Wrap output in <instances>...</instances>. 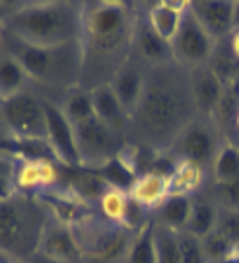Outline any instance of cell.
<instances>
[{
  "instance_id": "cell-1",
  "label": "cell",
  "mask_w": 239,
  "mask_h": 263,
  "mask_svg": "<svg viewBox=\"0 0 239 263\" xmlns=\"http://www.w3.org/2000/svg\"><path fill=\"white\" fill-rule=\"evenodd\" d=\"M196 117L201 115L191 72L173 61L150 66L142 96L130 115L127 142L144 152H167Z\"/></svg>"
},
{
  "instance_id": "cell-2",
  "label": "cell",
  "mask_w": 239,
  "mask_h": 263,
  "mask_svg": "<svg viewBox=\"0 0 239 263\" xmlns=\"http://www.w3.org/2000/svg\"><path fill=\"white\" fill-rule=\"evenodd\" d=\"M140 4L123 0L84 2L80 86L93 90L111 84L132 55Z\"/></svg>"
},
{
  "instance_id": "cell-3",
  "label": "cell",
  "mask_w": 239,
  "mask_h": 263,
  "mask_svg": "<svg viewBox=\"0 0 239 263\" xmlns=\"http://www.w3.org/2000/svg\"><path fill=\"white\" fill-rule=\"evenodd\" d=\"M84 2L37 0L16 2L2 22L4 33L33 47H61L82 37Z\"/></svg>"
},
{
  "instance_id": "cell-4",
  "label": "cell",
  "mask_w": 239,
  "mask_h": 263,
  "mask_svg": "<svg viewBox=\"0 0 239 263\" xmlns=\"http://www.w3.org/2000/svg\"><path fill=\"white\" fill-rule=\"evenodd\" d=\"M2 49L10 51L24 65L31 80V88L43 98L61 100L70 88L80 86V72H82L80 41L61 47H33L19 43L4 33Z\"/></svg>"
},
{
  "instance_id": "cell-5",
  "label": "cell",
  "mask_w": 239,
  "mask_h": 263,
  "mask_svg": "<svg viewBox=\"0 0 239 263\" xmlns=\"http://www.w3.org/2000/svg\"><path fill=\"white\" fill-rule=\"evenodd\" d=\"M51 211L39 197L12 191L0 195V257L31 261Z\"/></svg>"
},
{
  "instance_id": "cell-6",
  "label": "cell",
  "mask_w": 239,
  "mask_h": 263,
  "mask_svg": "<svg viewBox=\"0 0 239 263\" xmlns=\"http://www.w3.org/2000/svg\"><path fill=\"white\" fill-rule=\"evenodd\" d=\"M80 263H127L138 230L115 224L97 211L72 222Z\"/></svg>"
},
{
  "instance_id": "cell-7",
  "label": "cell",
  "mask_w": 239,
  "mask_h": 263,
  "mask_svg": "<svg viewBox=\"0 0 239 263\" xmlns=\"http://www.w3.org/2000/svg\"><path fill=\"white\" fill-rule=\"evenodd\" d=\"M0 125L18 144H49L45 104L33 88L0 102Z\"/></svg>"
},
{
  "instance_id": "cell-8",
  "label": "cell",
  "mask_w": 239,
  "mask_h": 263,
  "mask_svg": "<svg viewBox=\"0 0 239 263\" xmlns=\"http://www.w3.org/2000/svg\"><path fill=\"white\" fill-rule=\"evenodd\" d=\"M74 135H76V151L82 170L97 172L107 162L123 154L129 146L125 135L117 133L111 125L95 115L86 121L76 123Z\"/></svg>"
},
{
  "instance_id": "cell-9",
  "label": "cell",
  "mask_w": 239,
  "mask_h": 263,
  "mask_svg": "<svg viewBox=\"0 0 239 263\" xmlns=\"http://www.w3.org/2000/svg\"><path fill=\"white\" fill-rule=\"evenodd\" d=\"M66 189V168L53 156H19L16 154L14 191L43 197Z\"/></svg>"
},
{
  "instance_id": "cell-10",
  "label": "cell",
  "mask_w": 239,
  "mask_h": 263,
  "mask_svg": "<svg viewBox=\"0 0 239 263\" xmlns=\"http://www.w3.org/2000/svg\"><path fill=\"white\" fill-rule=\"evenodd\" d=\"M222 146H224V141H222L218 123L206 117H196L183 131L179 141L175 142L171 152L179 160L194 162L208 172Z\"/></svg>"
},
{
  "instance_id": "cell-11",
  "label": "cell",
  "mask_w": 239,
  "mask_h": 263,
  "mask_svg": "<svg viewBox=\"0 0 239 263\" xmlns=\"http://www.w3.org/2000/svg\"><path fill=\"white\" fill-rule=\"evenodd\" d=\"M216 45L218 43L206 33V29L198 24L191 10H187L181 29L171 43V59L181 68L191 72L210 63Z\"/></svg>"
},
{
  "instance_id": "cell-12",
  "label": "cell",
  "mask_w": 239,
  "mask_h": 263,
  "mask_svg": "<svg viewBox=\"0 0 239 263\" xmlns=\"http://www.w3.org/2000/svg\"><path fill=\"white\" fill-rule=\"evenodd\" d=\"M47 113V142L55 160L65 168H80L74 125L68 121L61 104L53 98H43Z\"/></svg>"
},
{
  "instance_id": "cell-13",
  "label": "cell",
  "mask_w": 239,
  "mask_h": 263,
  "mask_svg": "<svg viewBox=\"0 0 239 263\" xmlns=\"http://www.w3.org/2000/svg\"><path fill=\"white\" fill-rule=\"evenodd\" d=\"M37 255L55 263H80V252L74 238L72 226L51 213Z\"/></svg>"
},
{
  "instance_id": "cell-14",
  "label": "cell",
  "mask_w": 239,
  "mask_h": 263,
  "mask_svg": "<svg viewBox=\"0 0 239 263\" xmlns=\"http://www.w3.org/2000/svg\"><path fill=\"white\" fill-rule=\"evenodd\" d=\"M189 10L216 43L228 39L235 29L233 0H194L189 4Z\"/></svg>"
},
{
  "instance_id": "cell-15",
  "label": "cell",
  "mask_w": 239,
  "mask_h": 263,
  "mask_svg": "<svg viewBox=\"0 0 239 263\" xmlns=\"http://www.w3.org/2000/svg\"><path fill=\"white\" fill-rule=\"evenodd\" d=\"M132 53L140 57L150 66L164 65L173 61L171 59V45L152 29L146 20V4H140L134 26V39H132Z\"/></svg>"
},
{
  "instance_id": "cell-16",
  "label": "cell",
  "mask_w": 239,
  "mask_h": 263,
  "mask_svg": "<svg viewBox=\"0 0 239 263\" xmlns=\"http://www.w3.org/2000/svg\"><path fill=\"white\" fill-rule=\"evenodd\" d=\"M148 70H150V65L132 53L130 59L127 61V65L121 68L119 74L115 76V80L111 82L115 94L125 107V111L129 113V117L132 115L138 100L142 96V90H144L148 78Z\"/></svg>"
},
{
  "instance_id": "cell-17",
  "label": "cell",
  "mask_w": 239,
  "mask_h": 263,
  "mask_svg": "<svg viewBox=\"0 0 239 263\" xmlns=\"http://www.w3.org/2000/svg\"><path fill=\"white\" fill-rule=\"evenodd\" d=\"M191 2L185 0H160L146 4V20L166 43H173Z\"/></svg>"
},
{
  "instance_id": "cell-18",
  "label": "cell",
  "mask_w": 239,
  "mask_h": 263,
  "mask_svg": "<svg viewBox=\"0 0 239 263\" xmlns=\"http://www.w3.org/2000/svg\"><path fill=\"white\" fill-rule=\"evenodd\" d=\"M191 84H193V96L198 115L214 121L216 111L226 94V86L222 84L220 78L212 72L208 65L191 70Z\"/></svg>"
},
{
  "instance_id": "cell-19",
  "label": "cell",
  "mask_w": 239,
  "mask_h": 263,
  "mask_svg": "<svg viewBox=\"0 0 239 263\" xmlns=\"http://www.w3.org/2000/svg\"><path fill=\"white\" fill-rule=\"evenodd\" d=\"M129 197L138 207L154 215L157 209L164 205V201L169 197V181L164 176H157L152 172H140L134 185L130 187Z\"/></svg>"
},
{
  "instance_id": "cell-20",
  "label": "cell",
  "mask_w": 239,
  "mask_h": 263,
  "mask_svg": "<svg viewBox=\"0 0 239 263\" xmlns=\"http://www.w3.org/2000/svg\"><path fill=\"white\" fill-rule=\"evenodd\" d=\"M92 98H93V111H95V117H99L102 121L111 125L117 133L127 137L130 117H129V113L125 111V107H123L121 100L117 98V94H115L113 86L105 84V86H99V88H93Z\"/></svg>"
},
{
  "instance_id": "cell-21",
  "label": "cell",
  "mask_w": 239,
  "mask_h": 263,
  "mask_svg": "<svg viewBox=\"0 0 239 263\" xmlns=\"http://www.w3.org/2000/svg\"><path fill=\"white\" fill-rule=\"evenodd\" d=\"M107 187H109L107 181L97 172L82 168H66V189L74 197L86 203L88 207H97V201L107 191Z\"/></svg>"
},
{
  "instance_id": "cell-22",
  "label": "cell",
  "mask_w": 239,
  "mask_h": 263,
  "mask_svg": "<svg viewBox=\"0 0 239 263\" xmlns=\"http://www.w3.org/2000/svg\"><path fill=\"white\" fill-rule=\"evenodd\" d=\"M31 90V80L24 65L6 49H0V102Z\"/></svg>"
},
{
  "instance_id": "cell-23",
  "label": "cell",
  "mask_w": 239,
  "mask_h": 263,
  "mask_svg": "<svg viewBox=\"0 0 239 263\" xmlns=\"http://www.w3.org/2000/svg\"><path fill=\"white\" fill-rule=\"evenodd\" d=\"M218 213L220 207L218 203L212 199L208 191H201L193 197V207H191V216H189V224L187 232L194 234L196 238H206L216 230L218 224Z\"/></svg>"
},
{
  "instance_id": "cell-24",
  "label": "cell",
  "mask_w": 239,
  "mask_h": 263,
  "mask_svg": "<svg viewBox=\"0 0 239 263\" xmlns=\"http://www.w3.org/2000/svg\"><path fill=\"white\" fill-rule=\"evenodd\" d=\"M167 181H169V195L194 197L206 185V170L189 160H179L175 172Z\"/></svg>"
},
{
  "instance_id": "cell-25",
  "label": "cell",
  "mask_w": 239,
  "mask_h": 263,
  "mask_svg": "<svg viewBox=\"0 0 239 263\" xmlns=\"http://www.w3.org/2000/svg\"><path fill=\"white\" fill-rule=\"evenodd\" d=\"M191 207H193V197L169 195L164 201V205L154 213V220L160 226H166L173 232H183L189 224Z\"/></svg>"
},
{
  "instance_id": "cell-26",
  "label": "cell",
  "mask_w": 239,
  "mask_h": 263,
  "mask_svg": "<svg viewBox=\"0 0 239 263\" xmlns=\"http://www.w3.org/2000/svg\"><path fill=\"white\" fill-rule=\"evenodd\" d=\"M65 115L68 117V121L76 125L80 121H86L95 115L93 111V98H92V90H86L82 86H74L66 92L61 100H56Z\"/></svg>"
},
{
  "instance_id": "cell-27",
  "label": "cell",
  "mask_w": 239,
  "mask_h": 263,
  "mask_svg": "<svg viewBox=\"0 0 239 263\" xmlns=\"http://www.w3.org/2000/svg\"><path fill=\"white\" fill-rule=\"evenodd\" d=\"M130 207V197L127 191L115 187H107V191L102 195V199L97 201L95 211L102 216H105L107 220L115 222V224L127 226V215H129Z\"/></svg>"
},
{
  "instance_id": "cell-28",
  "label": "cell",
  "mask_w": 239,
  "mask_h": 263,
  "mask_svg": "<svg viewBox=\"0 0 239 263\" xmlns=\"http://www.w3.org/2000/svg\"><path fill=\"white\" fill-rule=\"evenodd\" d=\"M212 183H228L239 179V146L233 142H224L218 156L212 164Z\"/></svg>"
},
{
  "instance_id": "cell-29",
  "label": "cell",
  "mask_w": 239,
  "mask_h": 263,
  "mask_svg": "<svg viewBox=\"0 0 239 263\" xmlns=\"http://www.w3.org/2000/svg\"><path fill=\"white\" fill-rule=\"evenodd\" d=\"M208 66L212 68V72L220 78V82L226 88H235L239 84V61L231 55L230 47L224 49L218 43Z\"/></svg>"
},
{
  "instance_id": "cell-30",
  "label": "cell",
  "mask_w": 239,
  "mask_h": 263,
  "mask_svg": "<svg viewBox=\"0 0 239 263\" xmlns=\"http://www.w3.org/2000/svg\"><path fill=\"white\" fill-rule=\"evenodd\" d=\"M154 218L144 224L134 236V242L130 246L127 263H157L156 240H154Z\"/></svg>"
},
{
  "instance_id": "cell-31",
  "label": "cell",
  "mask_w": 239,
  "mask_h": 263,
  "mask_svg": "<svg viewBox=\"0 0 239 263\" xmlns=\"http://www.w3.org/2000/svg\"><path fill=\"white\" fill-rule=\"evenodd\" d=\"M203 250L206 263H233L239 254V246H233L216 230L203 238Z\"/></svg>"
},
{
  "instance_id": "cell-32",
  "label": "cell",
  "mask_w": 239,
  "mask_h": 263,
  "mask_svg": "<svg viewBox=\"0 0 239 263\" xmlns=\"http://www.w3.org/2000/svg\"><path fill=\"white\" fill-rule=\"evenodd\" d=\"M154 240H156L157 263H181L177 232L169 230L166 226H160L156 222V226H154Z\"/></svg>"
},
{
  "instance_id": "cell-33",
  "label": "cell",
  "mask_w": 239,
  "mask_h": 263,
  "mask_svg": "<svg viewBox=\"0 0 239 263\" xmlns=\"http://www.w3.org/2000/svg\"><path fill=\"white\" fill-rule=\"evenodd\" d=\"M177 238H179V257H181V263H206V257H204V250H203V240L196 238L191 232H177Z\"/></svg>"
},
{
  "instance_id": "cell-34",
  "label": "cell",
  "mask_w": 239,
  "mask_h": 263,
  "mask_svg": "<svg viewBox=\"0 0 239 263\" xmlns=\"http://www.w3.org/2000/svg\"><path fill=\"white\" fill-rule=\"evenodd\" d=\"M208 193L218 203V207L239 211V179L237 181H228V183H212Z\"/></svg>"
},
{
  "instance_id": "cell-35",
  "label": "cell",
  "mask_w": 239,
  "mask_h": 263,
  "mask_svg": "<svg viewBox=\"0 0 239 263\" xmlns=\"http://www.w3.org/2000/svg\"><path fill=\"white\" fill-rule=\"evenodd\" d=\"M216 232L224 236L226 240H230L233 246H239V211L220 207Z\"/></svg>"
},
{
  "instance_id": "cell-36",
  "label": "cell",
  "mask_w": 239,
  "mask_h": 263,
  "mask_svg": "<svg viewBox=\"0 0 239 263\" xmlns=\"http://www.w3.org/2000/svg\"><path fill=\"white\" fill-rule=\"evenodd\" d=\"M228 47H230L231 55L239 61V29H233V33L228 37Z\"/></svg>"
},
{
  "instance_id": "cell-37",
  "label": "cell",
  "mask_w": 239,
  "mask_h": 263,
  "mask_svg": "<svg viewBox=\"0 0 239 263\" xmlns=\"http://www.w3.org/2000/svg\"><path fill=\"white\" fill-rule=\"evenodd\" d=\"M233 26L235 29H239V0L235 2V10H233Z\"/></svg>"
},
{
  "instance_id": "cell-38",
  "label": "cell",
  "mask_w": 239,
  "mask_h": 263,
  "mask_svg": "<svg viewBox=\"0 0 239 263\" xmlns=\"http://www.w3.org/2000/svg\"><path fill=\"white\" fill-rule=\"evenodd\" d=\"M31 263H55V261H49V259H45V257H41V255H35V257L31 259Z\"/></svg>"
},
{
  "instance_id": "cell-39",
  "label": "cell",
  "mask_w": 239,
  "mask_h": 263,
  "mask_svg": "<svg viewBox=\"0 0 239 263\" xmlns=\"http://www.w3.org/2000/svg\"><path fill=\"white\" fill-rule=\"evenodd\" d=\"M0 263H31V261H16V259H10V257H0Z\"/></svg>"
},
{
  "instance_id": "cell-40",
  "label": "cell",
  "mask_w": 239,
  "mask_h": 263,
  "mask_svg": "<svg viewBox=\"0 0 239 263\" xmlns=\"http://www.w3.org/2000/svg\"><path fill=\"white\" fill-rule=\"evenodd\" d=\"M233 127H235L239 133V105H237V111H235V117H233Z\"/></svg>"
},
{
  "instance_id": "cell-41",
  "label": "cell",
  "mask_w": 239,
  "mask_h": 263,
  "mask_svg": "<svg viewBox=\"0 0 239 263\" xmlns=\"http://www.w3.org/2000/svg\"><path fill=\"white\" fill-rule=\"evenodd\" d=\"M2 41H4V29L0 26V49H2Z\"/></svg>"
}]
</instances>
